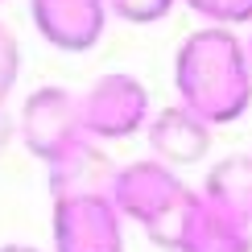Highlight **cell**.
<instances>
[{"instance_id":"1","label":"cell","mask_w":252,"mask_h":252,"mask_svg":"<svg viewBox=\"0 0 252 252\" xmlns=\"http://www.w3.org/2000/svg\"><path fill=\"white\" fill-rule=\"evenodd\" d=\"M178 103L203 124H232L252 103V62L248 46L232 29H198L174 54Z\"/></svg>"},{"instance_id":"2","label":"cell","mask_w":252,"mask_h":252,"mask_svg":"<svg viewBox=\"0 0 252 252\" xmlns=\"http://www.w3.org/2000/svg\"><path fill=\"white\" fill-rule=\"evenodd\" d=\"M186 194H190L186 182L170 165L153 161V157L120 165L116 186H112V203H116L120 219L141 223L149 232V240L161 248H174V240H178V219H182Z\"/></svg>"},{"instance_id":"3","label":"cell","mask_w":252,"mask_h":252,"mask_svg":"<svg viewBox=\"0 0 252 252\" xmlns=\"http://www.w3.org/2000/svg\"><path fill=\"white\" fill-rule=\"evenodd\" d=\"M17 132L25 141V149L37 157V161L54 165L58 157H66L75 145L91 141L83 132V112H79V95L66 87H37L33 95L25 99L17 116Z\"/></svg>"},{"instance_id":"4","label":"cell","mask_w":252,"mask_h":252,"mask_svg":"<svg viewBox=\"0 0 252 252\" xmlns=\"http://www.w3.org/2000/svg\"><path fill=\"white\" fill-rule=\"evenodd\" d=\"M83 132L91 141H120L141 128H149V91L136 75L112 70L99 83H91L87 95H79Z\"/></svg>"},{"instance_id":"5","label":"cell","mask_w":252,"mask_h":252,"mask_svg":"<svg viewBox=\"0 0 252 252\" xmlns=\"http://www.w3.org/2000/svg\"><path fill=\"white\" fill-rule=\"evenodd\" d=\"M124 219L112 198L54 203V252H124Z\"/></svg>"},{"instance_id":"6","label":"cell","mask_w":252,"mask_h":252,"mask_svg":"<svg viewBox=\"0 0 252 252\" xmlns=\"http://www.w3.org/2000/svg\"><path fill=\"white\" fill-rule=\"evenodd\" d=\"M37 33L62 54H83L103 37L108 0H29Z\"/></svg>"},{"instance_id":"7","label":"cell","mask_w":252,"mask_h":252,"mask_svg":"<svg viewBox=\"0 0 252 252\" xmlns=\"http://www.w3.org/2000/svg\"><path fill=\"white\" fill-rule=\"evenodd\" d=\"M178 252H252V232L236 223L227 211L207 198L203 190L186 194L182 219H178Z\"/></svg>"},{"instance_id":"8","label":"cell","mask_w":252,"mask_h":252,"mask_svg":"<svg viewBox=\"0 0 252 252\" xmlns=\"http://www.w3.org/2000/svg\"><path fill=\"white\" fill-rule=\"evenodd\" d=\"M116 174H120V165H112L108 153L95 141H83L50 165V198L54 203H66V198H112Z\"/></svg>"},{"instance_id":"9","label":"cell","mask_w":252,"mask_h":252,"mask_svg":"<svg viewBox=\"0 0 252 252\" xmlns=\"http://www.w3.org/2000/svg\"><path fill=\"white\" fill-rule=\"evenodd\" d=\"M149 149H153V161L161 165H194L203 161L207 149H211V124H203L194 112H186L182 103L174 108H161L157 116L149 120Z\"/></svg>"},{"instance_id":"10","label":"cell","mask_w":252,"mask_h":252,"mask_svg":"<svg viewBox=\"0 0 252 252\" xmlns=\"http://www.w3.org/2000/svg\"><path fill=\"white\" fill-rule=\"evenodd\" d=\"M203 194L252 232V153H236V157H223L219 165H211Z\"/></svg>"},{"instance_id":"11","label":"cell","mask_w":252,"mask_h":252,"mask_svg":"<svg viewBox=\"0 0 252 252\" xmlns=\"http://www.w3.org/2000/svg\"><path fill=\"white\" fill-rule=\"evenodd\" d=\"M186 4H190V13H198L203 21H211L215 29L252 21V0H186Z\"/></svg>"},{"instance_id":"12","label":"cell","mask_w":252,"mask_h":252,"mask_svg":"<svg viewBox=\"0 0 252 252\" xmlns=\"http://www.w3.org/2000/svg\"><path fill=\"white\" fill-rule=\"evenodd\" d=\"M178 0H108V13H116L128 25H153L174 13Z\"/></svg>"},{"instance_id":"13","label":"cell","mask_w":252,"mask_h":252,"mask_svg":"<svg viewBox=\"0 0 252 252\" xmlns=\"http://www.w3.org/2000/svg\"><path fill=\"white\" fill-rule=\"evenodd\" d=\"M17 75H21V46H17L13 29L0 21V103H4L8 91L17 87Z\"/></svg>"},{"instance_id":"14","label":"cell","mask_w":252,"mask_h":252,"mask_svg":"<svg viewBox=\"0 0 252 252\" xmlns=\"http://www.w3.org/2000/svg\"><path fill=\"white\" fill-rule=\"evenodd\" d=\"M13 136H17V116L8 112V103H0V153L13 145Z\"/></svg>"},{"instance_id":"15","label":"cell","mask_w":252,"mask_h":252,"mask_svg":"<svg viewBox=\"0 0 252 252\" xmlns=\"http://www.w3.org/2000/svg\"><path fill=\"white\" fill-rule=\"evenodd\" d=\"M0 252H41V248H33V244H0Z\"/></svg>"},{"instance_id":"16","label":"cell","mask_w":252,"mask_h":252,"mask_svg":"<svg viewBox=\"0 0 252 252\" xmlns=\"http://www.w3.org/2000/svg\"><path fill=\"white\" fill-rule=\"evenodd\" d=\"M244 46H248V62H252V37H248V41H244Z\"/></svg>"}]
</instances>
